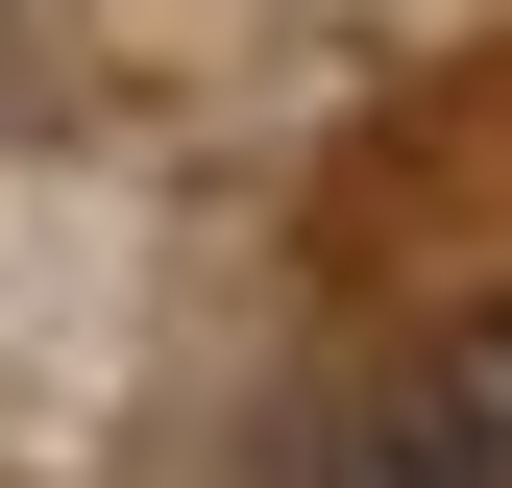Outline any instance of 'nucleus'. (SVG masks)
Masks as SVG:
<instances>
[{"label":"nucleus","instance_id":"f257e3e1","mask_svg":"<svg viewBox=\"0 0 512 488\" xmlns=\"http://www.w3.org/2000/svg\"><path fill=\"white\" fill-rule=\"evenodd\" d=\"M317 488H512V366H391L317 415Z\"/></svg>","mask_w":512,"mask_h":488}]
</instances>
